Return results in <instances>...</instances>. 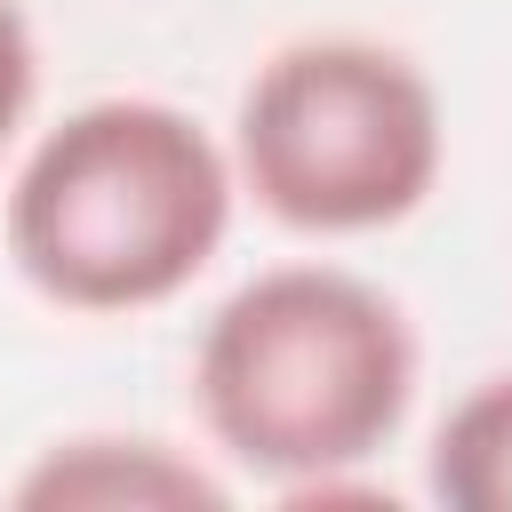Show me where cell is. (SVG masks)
Listing matches in <instances>:
<instances>
[{
    "label": "cell",
    "instance_id": "obj_1",
    "mask_svg": "<svg viewBox=\"0 0 512 512\" xmlns=\"http://www.w3.org/2000/svg\"><path fill=\"white\" fill-rule=\"evenodd\" d=\"M240 176L168 96H96L72 104L8 176L0 240L16 280L80 320H128L176 304L232 232Z\"/></svg>",
    "mask_w": 512,
    "mask_h": 512
},
{
    "label": "cell",
    "instance_id": "obj_2",
    "mask_svg": "<svg viewBox=\"0 0 512 512\" xmlns=\"http://www.w3.org/2000/svg\"><path fill=\"white\" fill-rule=\"evenodd\" d=\"M416 368L424 352L400 296L344 264H272L208 312L192 344V408L224 464L296 504L400 440Z\"/></svg>",
    "mask_w": 512,
    "mask_h": 512
},
{
    "label": "cell",
    "instance_id": "obj_3",
    "mask_svg": "<svg viewBox=\"0 0 512 512\" xmlns=\"http://www.w3.org/2000/svg\"><path fill=\"white\" fill-rule=\"evenodd\" d=\"M232 176L280 232L360 240L408 224L448 168V112L416 56L312 32L272 48L232 104Z\"/></svg>",
    "mask_w": 512,
    "mask_h": 512
},
{
    "label": "cell",
    "instance_id": "obj_4",
    "mask_svg": "<svg viewBox=\"0 0 512 512\" xmlns=\"http://www.w3.org/2000/svg\"><path fill=\"white\" fill-rule=\"evenodd\" d=\"M8 504L24 512H224L232 480L160 432H72V440H48L8 480Z\"/></svg>",
    "mask_w": 512,
    "mask_h": 512
},
{
    "label": "cell",
    "instance_id": "obj_5",
    "mask_svg": "<svg viewBox=\"0 0 512 512\" xmlns=\"http://www.w3.org/2000/svg\"><path fill=\"white\" fill-rule=\"evenodd\" d=\"M424 488L448 512H512V368L480 376L424 448Z\"/></svg>",
    "mask_w": 512,
    "mask_h": 512
},
{
    "label": "cell",
    "instance_id": "obj_6",
    "mask_svg": "<svg viewBox=\"0 0 512 512\" xmlns=\"http://www.w3.org/2000/svg\"><path fill=\"white\" fill-rule=\"evenodd\" d=\"M32 96H40V40H32L24 0H0V152L16 144Z\"/></svg>",
    "mask_w": 512,
    "mask_h": 512
}]
</instances>
